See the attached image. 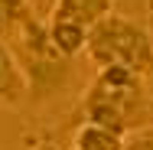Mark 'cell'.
<instances>
[{
	"instance_id": "52a82bcc",
	"label": "cell",
	"mask_w": 153,
	"mask_h": 150,
	"mask_svg": "<svg viewBox=\"0 0 153 150\" xmlns=\"http://www.w3.org/2000/svg\"><path fill=\"white\" fill-rule=\"evenodd\" d=\"M30 0H0V39H7L16 30V23L30 13Z\"/></svg>"
},
{
	"instance_id": "ba28073f",
	"label": "cell",
	"mask_w": 153,
	"mask_h": 150,
	"mask_svg": "<svg viewBox=\"0 0 153 150\" xmlns=\"http://www.w3.org/2000/svg\"><path fill=\"white\" fill-rule=\"evenodd\" d=\"M121 150H153V127H137V131L124 134Z\"/></svg>"
},
{
	"instance_id": "5b68a950",
	"label": "cell",
	"mask_w": 153,
	"mask_h": 150,
	"mask_svg": "<svg viewBox=\"0 0 153 150\" xmlns=\"http://www.w3.org/2000/svg\"><path fill=\"white\" fill-rule=\"evenodd\" d=\"M23 101H26V78L10 46L0 39V108H20Z\"/></svg>"
},
{
	"instance_id": "7a4b0ae2",
	"label": "cell",
	"mask_w": 153,
	"mask_h": 150,
	"mask_svg": "<svg viewBox=\"0 0 153 150\" xmlns=\"http://www.w3.org/2000/svg\"><path fill=\"white\" fill-rule=\"evenodd\" d=\"M3 43L10 46L13 59L26 78V101L39 104V101H49L68 88L72 75H75V59L62 56L52 46L46 23L36 16V10H30Z\"/></svg>"
},
{
	"instance_id": "3957f363",
	"label": "cell",
	"mask_w": 153,
	"mask_h": 150,
	"mask_svg": "<svg viewBox=\"0 0 153 150\" xmlns=\"http://www.w3.org/2000/svg\"><path fill=\"white\" fill-rule=\"evenodd\" d=\"M82 56H88L98 69L101 65H127L134 72H147L153 62V39L143 23H137L130 16H117L111 10L88 30Z\"/></svg>"
},
{
	"instance_id": "9c48e42d",
	"label": "cell",
	"mask_w": 153,
	"mask_h": 150,
	"mask_svg": "<svg viewBox=\"0 0 153 150\" xmlns=\"http://www.w3.org/2000/svg\"><path fill=\"white\" fill-rule=\"evenodd\" d=\"M33 150H59V147H56V144H36Z\"/></svg>"
},
{
	"instance_id": "8992f818",
	"label": "cell",
	"mask_w": 153,
	"mask_h": 150,
	"mask_svg": "<svg viewBox=\"0 0 153 150\" xmlns=\"http://www.w3.org/2000/svg\"><path fill=\"white\" fill-rule=\"evenodd\" d=\"M124 134L98 124V121H82L72 134V150H121Z\"/></svg>"
},
{
	"instance_id": "6da1fadb",
	"label": "cell",
	"mask_w": 153,
	"mask_h": 150,
	"mask_svg": "<svg viewBox=\"0 0 153 150\" xmlns=\"http://www.w3.org/2000/svg\"><path fill=\"white\" fill-rule=\"evenodd\" d=\"M78 111L85 121H98L117 134L150 127L153 104L143 85V72H134L127 65H101L98 75L82 91Z\"/></svg>"
},
{
	"instance_id": "277c9868",
	"label": "cell",
	"mask_w": 153,
	"mask_h": 150,
	"mask_svg": "<svg viewBox=\"0 0 153 150\" xmlns=\"http://www.w3.org/2000/svg\"><path fill=\"white\" fill-rule=\"evenodd\" d=\"M111 10H114V0H56L46 20V33L62 56L78 59L88 30Z\"/></svg>"
}]
</instances>
